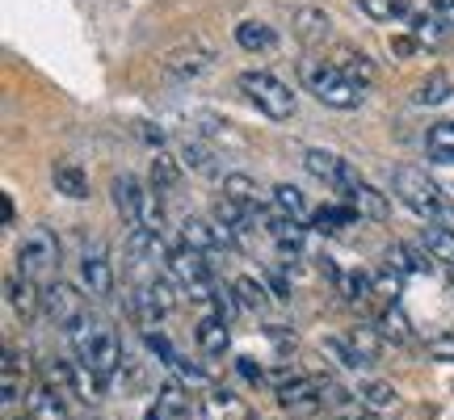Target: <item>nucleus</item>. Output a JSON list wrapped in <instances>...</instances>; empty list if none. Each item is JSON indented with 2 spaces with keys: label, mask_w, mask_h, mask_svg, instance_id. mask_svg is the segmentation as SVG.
<instances>
[{
  "label": "nucleus",
  "mask_w": 454,
  "mask_h": 420,
  "mask_svg": "<svg viewBox=\"0 0 454 420\" xmlns=\"http://www.w3.org/2000/svg\"><path fill=\"white\" fill-rule=\"evenodd\" d=\"M320 349H325V357H333V362H337L340 370H362V366H371V362H366V357L349 345V337H328Z\"/></svg>",
  "instance_id": "obj_29"
},
{
  "label": "nucleus",
  "mask_w": 454,
  "mask_h": 420,
  "mask_svg": "<svg viewBox=\"0 0 454 420\" xmlns=\"http://www.w3.org/2000/svg\"><path fill=\"white\" fill-rule=\"evenodd\" d=\"M325 59H333V64H337L354 84H362V89H366V84H374V76H379V67L371 64V55H366V51L337 47V51H328Z\"/></svg>",
  "instance_id": "obj_17"
},
{
  "label": "nucleus",
  "mask_w": 454,
  "mask_h": 420,
  "mask_svg": "<svg viewBox=\"0 0 454 420\" xmlns=\"http://www.w3.org/2000/svg\"><path fill=\"white\" fill-rule=\"evenodd\" d=\"M181 160H185V168H194V173H202V177H219V164H215L211 147L185 144V147H181Z\"/></svg>",
  "instance_id": "obj_36"
},
{
  "label": "nucleus",
  "mask_w": 454,
  "mask_h": 420,
  "mask_svg": "<svg viewBox=\"0 0 454 420\" xmlns=\"http://www.w3.org/2000/svg\"><path fill=\"white\" fill-rule=\"evenodd\" d=\"M383 340H387V337H383L379 328H354V332H349V345H354V349L366 357L371 366L379 362V349H383Z\"/></svg>",
  "instance_id": "obj_39"
},
{
  "label": "nucleus",
  "mask_w": 454,
  "mask_h": 420,
  "mask_svg": "<svg viewBox=\"0 0 454 420\" xmlns=\"http://www.w3.org/2000/svg\"><path fill=\"white\" fill-rule=\"evenodd\" d=\"M379 332L387 340H395V345H404L408 337H412V328H408V315L400 307H387L383 315H379Z\"/></svg>",
  "instance_id": "obj_40"
},
{
  "label": "nucleus",
  "mask_w": 454,
  "mask_h": 420,
  "mask_svg": "<svg viewBox=\"0 0 454 420\" xmlns=\"http://www.w3.org/2000/svg\"><path fill=\"white\" fill-rule=\"evenodd\" d=\"M55 190L67 198H89V177L81 173V164H55Z\"/></svg>",
  "instance_id": "obj_30"
},
{
  "label": "nucleus",
  "mask_w": 454,
  "mask_h": 420,
  "mask_svg": "<svg viewBox=\"0 0 454 420\" xmlns=\"http://www.w3.org/2000/svg\"><path fill=\"white\" fill-rule=\"evenodd\" d=\"M236 43H240L244 51H274V43H278V34L265 26V21H240L236 26Z\"/></svg>",
  "instance_id": "obj_27"
},
{
  "label": "nucleus",
  "mask_w": 454,
  "mask_h": 420,
  "mask_svg": "<svg viewBox=\"0 0 454 420\" xmlns=\"http://www.w3.org/2000/svg\"><path fill=\"white\" fill-rule=\"evenodd\" d=\"M429 9H434V13H438L442 21L454 30V0H429Z\"/></svg>",
  "instance_id": "obj_50"
},
{
  "label": "nucleus",
  "mask_w": 454,
  "mask_h": 420,
  "mask_svg": "<svg viewBox=\"0 0 454 420\" xmlns=\"http://www.w3.org/2000/svg\"><path fill=\"white\" fill-rule=\"evenodd\" d=\"M21 395V378H17V357L13 349H4V404H13Z\"/></svg>",
  "instance_id": "obj_44"
},
{
  "label": "nucleus",
  "mask_w": 454,
  "mask_h": 420,
  "mask_svg": "<svg viewBox=\"0 0 454 420\" xmlns=\"http://www.w3.org/2000/svg\"><path fill=\"white\" fill-rule=\"evenodd\" d=\"M391 190H395V198H400L412 214H421L425 223H438L442 210H446V198H442V190L429 181V173H425V168L400 164V168L391 173Z\"/></svg>",
  "instance_id": "obj_3"
},
{
  "label": "nucleus",
  "mask_w": 454,
  "mask_h": 420,
  "mask_svg": "<svg viewBox=\"0 0 454 420\" xmlns=\"http://www.w3.org/2000/svg\"><path fill=\"white\" fill-rule=\"evenodd\" d=\"M181 244H190L207 257H219L223 248H231V236H227L219 223H207V219H185L181 223Z\"/></svg>",
  "instance_id": "obj_13"
},
{
  "label": "nucleus",
  "mask_w": 454,
  "mask_h": 420,
  "mask_svg": "<svg viewBox=\"0 0 454 420\" xmlns=\"http://www.w3.org/2000/svg\"><path fill=\"white\" fill-rule=\"evenodd\" d=\"M270 202H274L282 214H291V219H303V214H308V202H303V190H299V185H274Z\"/></svg>",
  "instance_id": "obj_35"
},
{
  "label": "nucleus",
  "mask_w": 454,
  "mask_h": 420,
  "mask_svg": "<svg viewBox=\"0 0 454 420\" xmlns=\"http://www.w3.org/2000/svg\"><path fill=\"white\" fill-rule=\"evenodd\" d=\"M144 291H147V299L156 303V311H160V315H168V311L177 307V286H173V277H152Z\"/></svg>",
  "instance_id": "obj_38"
},
{
  "label": "nucleus",
  "mask_w": 454,
  "mask_h": 420,
  "mask_svg": "<svg viewBox=\"0 0 454 420\" xmlns=\"http://www.w3.org/2000/svg\"><path fill=\"white\" fill-rule=\"evenodd\" d=\"M55 265H59V240H55V231L51 227H30L21 236V244H17V274L43 282Z\"/></svg>",
  "instance_id": "obj_6"
},
{
  "label": "nucleus",
  "mask_w": 454,
  "mask_h": 420,
  "mask_svg": "<svg viewBox=\"0 0 454 420\" xmlns=\"http://www.w3.org/2000/svg\"><path fill=\"white\" fill-rule=\"evenodd\" d=\"M231 294H236V291H231ZM231 294H227V291H219V286H215L211 307H215V315H219V320H223V323H231V320H236V311H240V299H231Z\"/></svg>",
  "instance_id": "obj_45"
},
{
  "label": "nucleus",
  "mask_w": 454,
  "mask_h": 420,
  "mask_svg": "<svg viewBox=\"0 0 454 420\" xmlns=\"http://www.w3.org/2000/svg\"><path fill=\"white\" fill-rule=\"evenodd\" d=\"M325 408H333V412H340V416H357V412H366L362 395H357V391H345L340 383H325Z\"/></svg>",
  "instance_id": "obj_31"
},
{
  "label": "nucleus",
  "mask_w": 454,
  "mask_h": 420,
  "mask_svg": "<svg viewBox=\"0 0 454 420\" xmlns=\"http://www.w3.org/2000/svg\"><path fill=\"white\" fill-rule=\"evenodd\" d=\"M362 214H357V206H320V210H311V227L320 231V236H337L340 227H349V223H357Z\"/></svg>",
  "instance_id": "obj_22"
},
{
  "label": "nucleus",
  "mask_w": 454,
  "mask_h": 420,
  "mask_svg": "<svg viewBox=\"0 0 454 420\" xmlns=\"http://www.w3.org/2000/svg\"><path fill=\"white\" fill-rule=\"evenodd\" d=\"M417 51V38H391V55H400V59H408Z\"/></svg>",
  "instance_id": "obj_51"
},
{
  "label": "nucleus",
  "mask_w": 454,
  "mask_h": 420,
  "mask_svg": "<svg viewBox=\"0 0 454 420\" xmlns=\"http://www.w3.org/2000/svg\"><path fill=\"white\" fill-rule=\"evenodd\" d=\"M0 210H4V223H13V202H9V194L0 198Z\"/></svg>",
  "instance_id": "obj_52"
},
{
  "label": "nucleus",
  "mask_w": 454,
  "mask_h": 420,
  "mask_svg": "<svg viewBox=\"0 0 454 420\" xmlns=\"http://www.w3.org/2000/svg\"><path fill=\"white\" fill-rule=\"evenodd\" d=\"M303 168H308L311 177H320L325 185H333L337 194H345V190H349V185L362 177L354 164L340 160L337 152H325V147H308V152H303Z\"/></svg>",
  "instance_id": "obj_8"
},
{
  "label": "nucleus",
  "mask_w": 454,
  "mask_h": 420,
  "mask_svg": "<svg viewBox=\"0 0 454 420\" xmlns=\"http://www.w3.org/2000/svg\"><path fill=\"white\" fill-rule=\"evenodd\" d=\"M446 30H450V26H446L434 9L421 13V17H412V38H417V43H442V34Z\"/></svg>",
  "instance_id": "obj_41"
},
{
  "label": "nucleus",
  "mask_w": 454,
  "mask_h": 420,
  "mask_svg": "<svg viewBox=\"0 0 454 420\" xmlns=\"http://www.w3.org/2000/svg\"><path fill=\"white\" fill-rule=\"evenodd\" d=\"M4 294H9V307L21 315V320H34L43 311V291H38V277L13 274L4 277Z\"/></svg>",
  "instance_id": "obj_14"
},
{
  "label": "nucleus",
  "mask_w": 454,
  "mask_h": 420,
  "mask_svg": "<svg viewBox=\"0 0 454 420\" xmlns=\"http://www.w3.org/2000/svg\"><path fill=\"white\" fill-rule=\"evenodd\" d=\"M240 93L253 105H257L265 118H274V122H286V118H294V89L286 81H278L274 72H244L240 76Z\"/></svg>",
  "instance_id": "obj_4"
},
{
  "label": "nucleus",
  "mask_w": 454,
  "mask_h": 420,
  "mask_svg": "<svg viewBox=\"0 0 454 420\" xmlns=\"http://www.w3.org/2000/svg\"><path fill=\"white\" fill-rule=\"evenodd\" d=\"M438 223H446V227H450V231H454V206H446V210H442V219H438Z\"/></svg>",
  "instance_id": "obj_53"
},
{
  "label": "nucleus",
  "mask_w": 454,
  "mask_h": 420,
  "mask_svg": "<svg viewBox=\"0 0 454 420\" xmlns=\"http://www.w3.org/2000/svg\"><path fill=\"white\" fill-rule=\"evenodd\" d=\"M81 282L84 291L93 294V299H110L114 294V269H110V257H106V248H84L81 257Z\"/></svg>",
  "instance_id": "obj_11"
},
{
  "label": "nucleus",
  "mask_w": 454,
  "mask_h": 420,
  "mask_svg": "<svg viewBox=\"0 0 454 420\" xmlns=\"http://www.w3.org/2000/svg\"><path fill=\"white\" fill-rule=\"evenodd\" d=\"M55 378L64 383L72 395H81L84 404H93L98 400V391H101V378L84 362H55Z\"/></svg>",
  "instance_id": "obj_15"
},
{
  "label": "nucleus",
  "mask_w": 454,
  "mask_h": 420,
  "mask_svg": "<svg viewBox=\"0 0 454 420\" xmlns=\"http://www.w3.org/2000/svg\"><path fill=\"white\" fill-rule=\"evenodd\" d=\"M67 337H72V345H76V357L98 374L101 383H110L114 374H118V366H122V340H118V332H114L106 320L84 315Z\"/></svg>",
  "instance_id": "obj_1"
},
{
  "label": "nucleus",
  "mask_w": 454,
  "mask_h": 420,
  "mask_svg": "<svg viewBox=\"0 0 454 420\" xmlns=\"http://www.w3.org/2000/svg\"><path fill=\"white\" fill-rule=\"evenodd\" d=\"M357 395H362L366 412H395V404H400L395 387H391V383H379V378H374V383H366Z\"/></svg>",
  "instance_id": "obj_32"
},
{
  "label": "nucleus",
  "mask_w": 454,
  "mask_h": 420,
  "mask_svg": "<svg viewBox=\"0 0 454 420\" xmlns=\"http://www.w3.org/2000/svg\"><path fill=\"white\" fill-rule=\"evenodd\" d=\"M173 370H177L181 383H190V387H211V374L198 370V366H190L185 357H177V362H173Z\"/></svg>",
  "instance_id": "obj_46"
},
{
  "label": "nucleus",
  "mask_w": 454,
  "mask_h": 420,
  "mask_svg": "<svg viewBox=\"0 0 454 420\" xmlns=\"http://www.w3.org/2000/svg\"><path fill=\"white\" fill-rule=\"evenodd\" d=\"M429 357H434V362H454V328L450 332H438V337L429 340Z\"/></svg>",
  "instance_id": "obj_47"
},
{
  "label": "nucleus",
  "mask_w": 454,
  "mask_h": 420,
  "mask_svg": "<svg viewBox=\"0 0 454 420\" xmlns=\"http://www.w3.org/2000/svg\"><path fill=\"white\" fill-rule=\"evenodd\" d=\"M236 370H240L248 383H270V374L257 370V366H253V357H236Z\"/></svg>",
  "instance_id": "obj_49"
},
{
  "label": "nucleus",
  "mask_w": 454,
  "mask_h": 420,
  "mask_svg": "<svg viewBox=\"0 0 454 420\" xmlns=\"http://www.w3.org/2000/svg\"><path fill=\"white\" fill-rule=\"evenodd\" d=\"M231 291H236V299H240V307H248V311H261L265 303H270V291L261 286L257 277H248V274L236 277V282H231Z\"/></svg>",
  "instance_id": "obj_34"
},
{
  "label": "nucleus",
  "mask_w": 454,
  "mask_h": 420,
  "mask_svg": "<svg viewBox=\"0 0 454 420\" xmlns=\"http://www.w3.org/2000/svg\"><path fill=\"white\" fill-rule=\"evenodd\" d=\"M383 261H387V269H395V274H425L429 269V253H412L408 244H387V253H383Z\"/></svg>",
  "instance_id": "obj_24"
},
{
  "label": "nucleus",
  "mask_w": 454,
  "mask_h": 420,
  "mask_svg": "<svg viewBox=\"0 0 454 420\" xmlns=\"http://www.w3.org/2000/svg\"><path fill=\"white\" fill-rule=\"evenodd\" d=\"M278 408L294 420L320 416V408H325V383H320V378H308V374H294V378H286V383L278 387Z\"/></svg>",
  "instance_id": "obj_7"
},
{
  "label": "nucleus",
  "mask_w": 454,
  "mask_h": 420,
  "mask_svg": "<svg viewBox=\"0 0 454 420\" xmlns=\"http://www.w3.org/2000/svg\"><path fill=\"white\" fill-rule=\"evenodd\" d=\"M190 412H194V404H190L185 387H181V383H164L160 400L147 412V420H190Z\"/></svg>",
  "instance_id": "obj_18"
},
{
  "label": "nucleus",
  "mask_w": 454,
  "mask_h": 420,
  "mask_svg": "<svg viewBox=\"0 0 454 420\" xmlns=\"http://www.w3.org/2000/svg\"><path fill=\"white\" fill-rule=\"evenodd\" d=\"M294 34L308 43V47H320L333 38V21H328L325 9H299L294 13Z\"/></svg>",
  "instance_id": "obj_19"
},
{
  "label": "nucleus",
  "mask_w": 454,
  "mask_h": 420,
  "mask_svg": "<svg viewBox=\"0 0 454 420\" xmlns=\"http://www.w3.org/2000/svg\"><path fill=\"white\" fill-rule=\"evenodd\" d=\"M177 181H181L177 160L156 152V160H152V190H156V194H160V190H177Z\"/></svg>",
  "instance_id": "obj_37"
},
{
  "label": "nucleus",
  "mask_w": 454,
  "mask_h": 420,
  "mask_svg": "<svg viewBox=\"0 0 454 420\" xmlns=\"http://www.w3.org/2000/svg\"><path fill=\"white\" fill-rule=\"evenodd\" d=\"M26 416L30 420H67V408L55 387H38L30 395V404H26Z\"/></svg>",
  "instance_id": "obj_23"
},
{
  "label": "nucleus",
  "mask_w": 454,
  "mask_h": 420,
  "mask_svg": "<svg viewBox=\"0 0 454 420\" xmlns=\"http://www.w3.org/2000/svg\"><path fill=\"white\" fill-rule=\"evenodd\" d=\"M215 51L211 47H181L164 59V76L168 81H198L202 72H211Z\"/></svg>",
  "instance_id": "obj_12"
},
{
  "label": "nucleus",
  "mask_w": 454,
  "mask_h": 420,
  "mask_svg": "<svg viewBox=\"0 0 454 420\" xmlns=\"http://www.w3.org/2000/svg\"><path fill=\"white\" fill-rule=\"evenodd\" d=\"M26 420H30V416H26Z\"/></svg>",
  "instance_id": "obj_54"
},
{
  "label": "nucleus",
  "mask_w": 454,
  "mask_h": 420,
  "mask_svg": "<svg viewBox=\"0 0 454 420\" xmlns=\"http://www.w3.org/2000/svg\"><path fill=\"white\" fill-rule=\"evenodd\" d=\"M345 198H349V206H357V214L362 219H374V223H383L391 214V206H387V194H379L371 181H362L357 177L349 190H345Z\"/></svg>",
  "instance_id": "obj_16"
},
{
  "label": "nucleus",
  "mask_w": 454,
  "mask_h": 420,
  "mask_svg": "<svg viewBox=\"0 0 454 420\" xmlns=\"http://www.w3.org/2000/svg\"><path fill=\"white\" fill-rule=\"evenodd\" d=\"M450 93H454V81L446 72H434L429 81H421V89L412 93V101H417V105H442Z\"/></svg>",
  "instance_id": "obj_33"
},
{
  "label": "nucleus",
  "mask_w": 454,
  "mask_h": 420,
  "mask_svg": "<svg viewBox=\"0 0 454 420\" xmlns=\"http://www.w3.org/2000/svg\"><path fill=\"white\" fill-rule=\"evenodd\" d=\"M168 274H173L181 286L190 291V299H194V303L211 307L215 286H211V257H207V253H198V248H190V244L173 248V253H168Z\"/></svg>",
  "instance_id": "obj_5"
},
{
  "label": "nucleus",
  "mask_w": 454,
  "mask_h": 420,
  "mask_svg": "<svg viewBox=\"0 0 454 420\" xmlns=\"http://www.w3.org/2000/svg\"><path fill=\"white\" fill-rule=\"evenodd\" d=\"M340 291H345V299H349V303H357V299L374 294V277H366V274H345V277H340Z\"/></svg>",
  "instance_id": "obj_42"
},
{
  "label": "nucleus",
  "mask_w": 454,
  "mask_h": 420,
  "mask_svg": "<svg viewBox=\"0 0 454 420\" xmlns=\"http://www.w3.org/2000/svg\"><path fill=\"white\" fill-rule=\"evenodd\" d=\"M43 311H47V320L55 323V328H64V332H72V328L89 315V311H84V294H76L67 282H51L47 291H43Z\"/></svg>",
  "instance_id": "obj_9"
},
{
  "label": "nucleus",
  "mask_w": 454,
  "mask_h": 420,
  "mask_svg": "<svg viewBox=\"0 0 454 420\" xmlns=\"http://www.w3.org/2000/svg\"><path fill=\"white\" fill-rule=\"evenodd\" d=\"M303 84H308V93H316V101H325L333 110H357L366 97L362 84L349 81L333 59H303Z\"/></svg>",
  "instance_id": "obj_2"
},
{
  "label": "nucleus",
  "mask_w": 454,
  "mask_h": 420,
  "mask_svg": "<svg viewBox=\"0 0 454 420\" xmlns=\"http://www.w3.org/2000/svg\"><path fill=\"white\" fill-rule=\"evenodd\" d=\"M421 240H425V253H429L434 261H442V265H454V231L446 223L425 227Z\"/></svg>",
  "instance_id": "obj_26"
},
{
  "label": "nucleus",
  "mask_w": 454,
  "mask_h": 420,
  "mask_svg": "<svg viewBox=\"0 0 454 420\" xmlns=\"http://www.w3.org/2000/svg\"><path fill=\"white\" fill-rule=\"evenodd\" d=\"M110 194H114V206H118V219L127 223V231L135 227H144V206H147V194L139 177H130V173H118L110 181Z\"/></svg>",
  "instance_id": "obj_10"
},
{
  "label": "nucleus",
  "mask_w": 454,
  "mask_h": 420,
  "mask_svg": "<svg viewBox=\"0 0 454 420\" xmlns=\"http://www.w3.org/2000/svg\"><path fill=\"white\" fill-rule=\"evenodd\" d=\"M194 337H198V349H202V354L219 357V354H227V345H231V323H223L219 315H207V320H198Z\"/></svg>",
  "instance_id": "obj_20"
},
{
  "label": "nucleus",
  "mask_w": 454,
  "mask_h": 420,
  "mask_svg": "<svg viewBox=\"0 0 454 420\" xmlns=\"http://www.w3.org/2000/svg\"><path fill=\"white\" fill-rule=\"evenodd\" d=\"M425 152L434 164H454V122H438L425 135Z\"/></svg>",
  "instance_id": "obj_25"
},
{
  "label": "nucleus",
  "mask_w": 454,
  "mask_h": 420,
  "mask_svg": "<svg viewBox=\"0 0 454 420\" xmlns=\"http://www.w3.org/2000/svg\"><path fill=\"white\" fill-rule=\"evenodd\" d=\"M400 282H404V274H383V277H374V294H387V299H395L400 294Z\"/></svg>",
  "instance_id": "obj_48"
},
{
  "label": "nucleus",
  "mask_w": 454,
  "mask_h": 420,
  "mask_svg": "<svg viewBox=\"0 0 454 420\" xmlns=\"http://www.w3.org/2000/svg\"><path fill=\"white\" fill-rule=\"evenodd\" d=\"M144 340H147V349L160 357L164 366H173V362H177V349L168 345V337H164V332H156V328H144Z\"/></svg>",
  "instance_id": "obj_43"
},
{
  "label": "nucleus",
  "mask_w": 454,
  "mask_h": 420,
  "mask_svg": "<svg viewBox=\"0 0 454 420\" xmlns=\"http://www.w3.org/2000/svg\"><path fill=\"white\" fill-rule=\"evenodd\" d=\"M357 9L371 17V21H408L412 17L408 0H357Z\"/></svg>",
  "instance_id": "obj_28"
},
{
  "label": "nucleus",
  "mask_w": 454,
  "mask_h": 420,
  "mask_svg": "<svg viewBox=\"0 0 454 420\" xmlns=\"http://www.w3.org/2000/svg\"><path fill=\"white\" fill-rule=\"evenodd\" d=\"M223 194L236 198V202H240L244 210H253V214H257V210H265V194H261V185L253 177H244V173H227V177H223Z\"/></svg>",
  "instance_id": "obj_21"
}]
</instances>
